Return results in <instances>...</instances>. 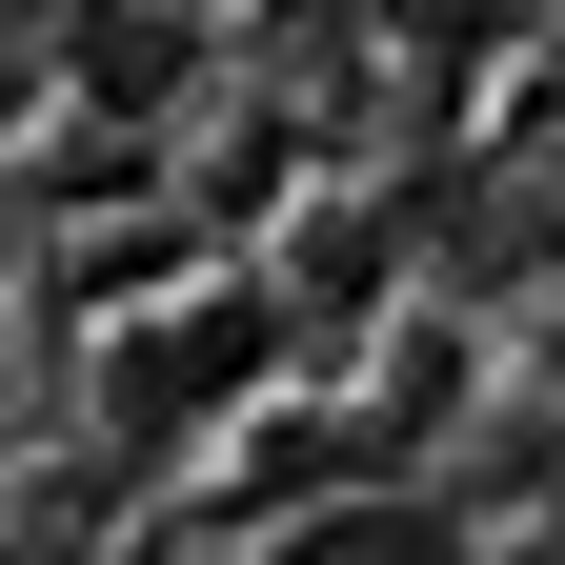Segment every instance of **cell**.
<instances>
[{"label":"cell","instance_id":"1","mask_svg":"<svg viewBox=\"0 0 565 565\" xmlns=\"http://www.w3.org/2000/svg\"><path fill=\"white\" fill-rule=\"evenodd\" d=\"M263 565H484V545H465L445 505H404V484H364V505H303Z\"/></svg>","mask_w":565,"mask_h":565},{"label":"cell","instance_id":"2","mask_svg":"<svg viewBox=\"0 0 565 565\" xmlns=\"http://www.w3.org/2000/svg\"><path fill=\"white\" fill-rule=\"evenodd\" d=\"M0 364H21V343H0Z\"/></svg>","mask_w":565,"mask_h":565}]
</instances>
